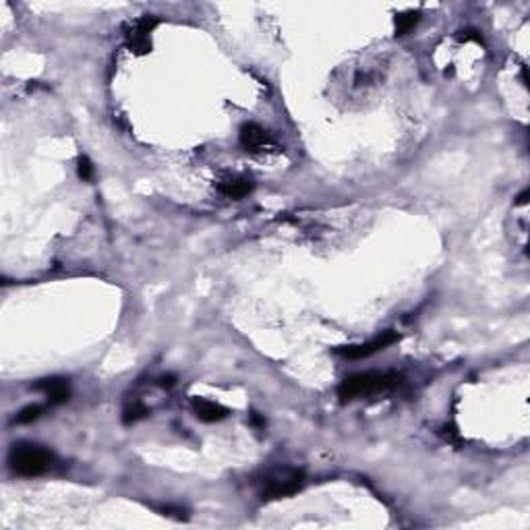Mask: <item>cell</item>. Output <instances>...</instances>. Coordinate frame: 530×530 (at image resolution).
Returning <instances> with one entry per match:
<instances>
[{
	"instance_id": "6da1fadb",
	"label": "cell",
	"mask_w": 530,
	"mask_h": 530,
	"mask_svg": "<svg viewBox=\"0 0 530 530\" xmlns=\"http://www.w3.org/2000/svg\"><path fill=\"white\" fill-rule=\"evenodd\" d=\"M11 468L21 476H40L54 464V454L50 449L33 444H19L13 446L8 454Z\"/></svg>"
},
{
	"instance_id": "7a4b0ae2",
	"label": "cell",
	"mask_w": 530,
	"mask_h": 530,
	"mask_svg": "<svg viewBox=\"0 0 530 530\" xmlns=\"http://www.w3.org/2000/svg\"><path fill=\"white\" fill-rule=\"evenodd\" d=\"M396 384H398V377L390 373H357L342 381V386L338 388V396L342 400H355V398L391 390Z\"/></svg>"
},
{
	"instance_id": "3957f363",
	"label": "cell",
	"mask_w": 530,
	"mask_h": 530,
	"mask_svg": "<svg viewBox=\"0 0 530 530\" xmlns=\"http://www.w3.org/2000/svg\"><path fill=\"white\" fill-rule=\"evenodd\" d=\"M303 483H305V475L301 471H284L280 475L267 478L261 495H263V500H282V497L299 493Z\"/></svg>"
},
{
	"instance_id": "277c9868",
	"label": "cell",
	"mask_w": 530,
	"mask_h": 530,
	"mask_svg": "<svg viewBox=\"0 0 530 530\" xmlns=\"http://www.w3.org/2000/svg\"><path fill=\"white\" fill-rule=\"evenodd\" d=\"M398 340H400V335L396 334V332H384V334H379L377 338H373L371 342H364V344H359V346H344V348L338 350V355H342V357H346L350 361L367 359V357H371V355H375L379 350H386L388 346L396 344Z\"/></svg>"
},
{
	"instance_id": "5b68a950",
	"label": "cell",
	"mask_w": 530,
	"mask_h": 530,
	"mask_svg": "<svg viewBox=\"0 0 530 530\" xmlns=\"http://www.w3.org/2000/svg\"><path fill=\"white\" fill-rule=\"evenodd\" d=\"M158 25V19L156 17H141L135 23H131V28L127 29V44L131 50H135L137 54H145L149 52L151 48V42H149V33L154 31V28Z\"/></svg>"
},
{
	"instance_id": "8992f818",
	"label": "cell",
	"mask_w": 530,
	"mask_h": 530,
	"mask_svg": "<svg viewBox=\"0 0 530 530\" xmlns=\"http://www.w3.org/2000/svg\"><path fill=\"white\" fill-rule=\"evenodd\" d=\"M238 139L245 149H251V151H265V149L274 147V139L270 137V133L255 122H247L241 127Z\"/></svg>"
},
{
	"instance_id": "52a82bcc",
	"label": "cell",
	"mask_w": 530,
	"mask_h": 530,
	"mask_svg": "<svg viewBox=\"0 0 530 530\" xmlns=\"http://www.w3.org/2000/svg\"><path fill=\"white\" fill-rule=\"evenodd\" d=\"M253 187H255L253 180L247 176H230V178H224L218 185V191L228 199H243L251 193Z\"/></svg>"
},
{
	"instance_id": "ba28073f",
	"label": "cell",
	"mask_w": 530,
	"mask_h": 530,
	"mask_svg": "<svg viewBox=\"0 0 530 530\" xmlns=\"http://www.w3.org/2000/svg\"><path fill=\"white\" fill-rule=\"evenodd\" d=\"M35 390H42L46 393V398L50 400V404H62L71 398V390H69V384L64 379H58V377H50V379H42Z\"/></svg>"
},
{
	"instance_id": "9c48e42d",
	"label": "cell",
	"mask_w": 530,
	"mask_h": 530,
	"mask_svg": "<svg viewBox=\"0 0 530 530\" xmlns=\"http://www.w3.org/2000/svg\"><path fill=\"white\" fill-rule=\"evenodd\" d=\"M193 410H195L197 419L203 420V422H218V420L226 419V408L216 404V402H209V400H203V398H195L193 400Z\"/></svg>"
},
{
	"instance_id": "30bf717a",
	"label": "cell",
	"mask_w": 530,
	"mask_h": 530,
	"mask_svg": "<svg viewBox=\"0 0 530 530\" xmlns=\"http://www.w3.org/2000/svg\"><path fill=\"white\" fill-rule=\"evenodd\" d=\"M420 13L419 11H408L396 17V35H406L410 29H415V25L419 23Z\"/></svg>"
},
{
	"instance_id": "8fae6325",
	"label": "cell",
	"mask_w": 530,
	"mask_h": 530,
	"mask_svg": "<svg viewBox=\"0 0 530 530\" xmlns=\"http://www.w3.org/2000/svg\"><path fill=\"white\" fill-rule=\"evenodd\" d=\"M44 413V408L40 406V404H29L25 408H21L19 413H17V417H15V422L17 425H29V422H33V420L40 419V415Z\"/></svg>"
},
{
	"instance_id": "7c38bea8",
	"label": "cell",
	"mask_w": 530,
	"mask_h": 530,
	"mask_svg": "<svg viewBox=\"0 0 530 530\" xmlns=\"http://www.w3.org/2000/svg\"><path fill=\"white\" fill-rule=\"evenodd\" d=\"M147 415V408L139 404V402H135L133 406H127L125 408V413H122V420L127 422V425H131V422H137L139 419H143Z\"/></svg>"
},
{
	"instance_id": "4fadbf2b",
	"label": "cell",
	"mask_w": 530,
	"mask_h": 530,
	"mask_svg": "<svg viewBox=\"0 0 530 530\" xmlns=\"http://www.w3.org/2000/svg\"><path fill=\"white\" fill-rule=\"evenodd\" d=\"M77 174H79V178H81V180H85V183L93 180L96 168H93V164H91V162H89V158H87V156H81V158L77 160Z\"/></svg>"
},
{
	"instance_id": "5bb4252c",
	"label": "cell",
	"mask_w": 530,
	"mask_h": 530,
	"mask_svg": "<svg viewBox=\"0 0 530 530\" xmlns=\"http://www.w3.org/2000/svg\"><path fill=\"white\" fill-rule=\"evenodd\" d=\"M458 40H460V42H476V44L483 42V38H480L476 31H473V29H471V31H460V33H458Z\"/></svg>"
},
{
	"instance_id": "9a60e30c",
	"label": "cell",
	"mask_w": 530,
	"mask_h": 530,
	"mask_svg": "<svg viewBox=\"0 0 530 530\" xmlns=\"http://www.w3.org/2000/svg\"><path fill=\"white\" fill-rule=\"evenodd\" d=\"M174 384H176V377H174V375H162L160 381H158V386H162V388H172Z\"/></svg>"
},
{
	"instance_id": "2e32d148",
	"label": "cell",
	"mask_w": 530,
	"mask_h": 530,
	"mask_svg": "<svg viewBox=\"0 0 530 530\" xmlns=\"http://www.w3.org/2000/svg\"><path fill=\"white\" fill-rule=\"evenodd\" d=\"M529 195H530L529 189H524L520 195L516 197V203H518V205H526V203H529Z\"/></svg>"
}]
</instances>
